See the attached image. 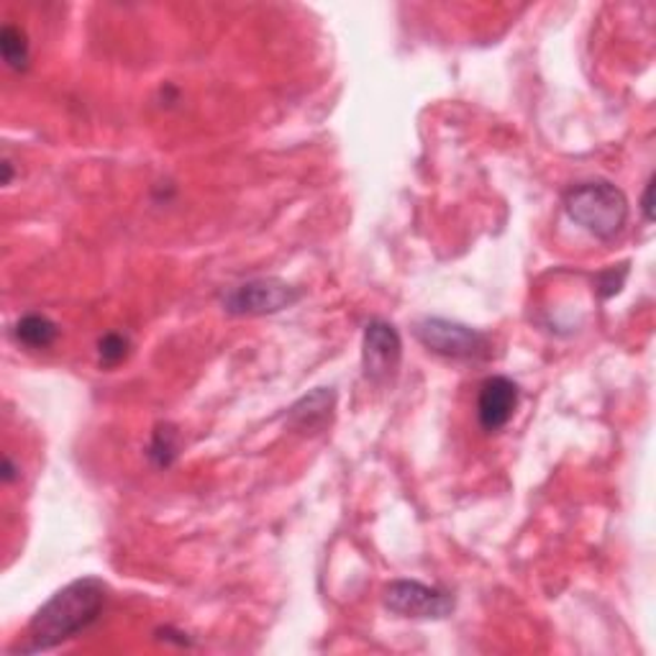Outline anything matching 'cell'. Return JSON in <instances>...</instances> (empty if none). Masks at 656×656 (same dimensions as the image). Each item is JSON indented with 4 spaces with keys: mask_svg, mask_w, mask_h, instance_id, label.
I'll use <instances>...</instances> for the list:
<instances>
[{
    "mask_svg": "<svg viewBox=\"0 0 656 656\" xmlns=\"http://www.w3.org/2000/svg\"><path fill=\"white\" fill-rule=\"evenodd\" d=\"M108 587L98 577H82L64 585L37 610L27 628V644L16 652L39 654L85 634L103 616Z\"/></svg>",
    "mask_w": 656,
    "mask_h": 656,
    "instance_id": "obj_1",
    "label": "cell"
},
{
    "mask_svg": "<svg viewBox=\"0 0 656 656\" xmlns=\"http://www.w3.org/2000/svg\"><path fill=\"white\" fill-rule=\"evenodd\" d=\"M564 211L587 234L601 242H613L626 229L628 198L608 180H589L579 182L564 195Z\"/></svg>",
    "mask_w": 656,
    "mask_h": 656,
    "instance_id": "obj_2",
    "label": "cell"
},
{
    "mask_svg": "<svg viewBox=\"0 0 656 656\" xmlns=\"http://www.w3.org/2000/svg\"><path fill=\"white\" fill-rule=\"evenodd\" d=\"M382 603L393 616L413 620H444L450 618L456 601L442 587L423 585L418 579H395L382 593Z\"/></svg>",
    "mask_w": 656,
    "mask_h": 656,
    "instance_id": "obj_3",
    "label": "cell"
},
{
    "mask_svg": "<svg viewBox=\"0 0 656 656\" xmlns=\"http://www.w3.org/2000/svg\"><path fill=\"white\" fill-rule=\"evenodd\" d=\"M303 297V290L287 285L285 280L277 277H260L249 280L244 285L231 287L223 295V311L231 315H268L280 313Z\"/></svg>",
    "mask_w": 656,
    "mask_h": 656,
    "instance_id": "obj_4",
    "label": "cell"
},
{
    "mask_svg": "<svg viewBox=\"0 0 656 656\" xmlns=\"http://www.w3.org/2000/svg\"><path fill=\"white\" fill-rule=\"evenodd\" d=\"M413 334L428 352L450 356V360H477L490 349L485 334L450 319H423L415 323Z\"/></svg>",
    "mask_w": 656,
    "mask_h": 656,
    "instance_id": "obj_5",
    "label": "cell"
},
{
    "mask_svg": "<svg viewBox=\"0 0 656 656\" xmlns=\"http://www.w3.org/2000/svg\"><path fill=\"white\" fill-rule=\"evenodd\" d=\"M403 362V339L387 321H372L364 329L362 339V367L364 377L375 385L395 380Z\"/></svg>",
    "mask_w": 656,
    "mask_h": 656,
    "instance_id": "obj_6",
    "label": "cell"
},
{
    "mask_svg": "<svg viewBox=\"0 0 656 656\" xmlns=\"http://www.w3.org/2000/svg\"><path fill=\"white\" fill-rule=\"evenodd\" d=\"M521 390L511 377L495 375L483 382L477 395V421L485 434H497L508 426L513 413L518 408Z\"/></svg>",
    "mask_w": 656,
    "mask_h": 656,
    "instance_id": "obj_7",
    "label": "cell"
},
{
    "mask_svg": "<svg viewBox=\"0 0 656 656\" xmlns=\"http://www.w3.org/2000/svg\"><path fill=\"white\" fill-rule=\"evenodd\" d=\"M334 408H336L334 387H315L313 393L303 395L301 401L287 411V418L297 431H319L334 418Z\"/></svg>",
    "mask_w": 656,
    "mask_h": 656,
    "instance_id": "obj_8",
    "label": "cell"
},
{
    "mask_svg": "<svg viewBox=\"0 0 656 656\" xmlns=\"http://www.w3.org/2000/svg\"><path fill=\"white\" fill-rule=\"evenodd\" d=\"M13 336L19 344H23L27 349H37L39 352V349H49L57 342V336H60V326H57L52 319H47V315L29 313L16 323Z\"/></svg>",
    "mask_w": 656,
    "mask_h": 656,
    "instance_id": "obj_9",
    "label": "cell"
},
{
    "mask_svg": "<svg viewBox=\"0 0 656 656\" xmlns=\"http://www.w3.org/2000/svg\"><path fill=\"white\" fill-rule=\"evenodd\" d=\"M0 54H3L6 64L13 72H27L31 60L27 31L13 27V23H6V27L0 29Z\"/></svg>",
    "mask_w": 656,
    "mask_h": 656,
    "instance_id": "obj_10",
    "label": "cell"
},
{
    "mask_svg": "<svg viewBox=\"0 0 656 656\" xmlns=\"http://www.w3.org/2000/svg\"><path fill=\"white\" fill-rule=\"evenodd\" d=\"M149 460L154 467L170 470L174 460L180 456V434L172 423H160L152 434V444H149Z\"/></svg>",
    "mask_w": 656,
    "mask_h": 656,
    "instance_id": "obj_11",
    "label": "cell"
},
{
    "mask_svg": "<svg viewBox=\"0 0 656 656\" xmlns=\"http://www.w3.org/2000/svg\"><path fill=\"white\" fill-rule=\"evenodd\" d=\"M127 354H129V339L123 334H115V331L105 334L101 342H98V356H101V364H105V367H115V364L127 360Z\"/></svg>",
    "mask_w": 656,
    "mask_h": 656,
    "instance_id": "obj_12",
    "label": "cell"
},
{
    "mask_svg": "<svg viewBox=\"0 0 656 656\" xmlns=\"http://www.w3.org/2000/svg\"><path fill=\"white\" fill-rule=\"evenodd\" d=\"M626 277H628V262H623V264H618V268H610V270L601 272V275H597V280H595V285H597V293H601L603 301H608V297L618 295L623 282H626Z\"/></svg>",
    "mask_w": 656,
    "mask_h": 656,
    "instance_id": "obj_13",
    "label": "cell"
},
{
    "mask_svg": "<svg viewBox=\"0 0 656 656\" xmlns=\"http://www.w3.org/2000/svg\"><path fill=\"white\" fill-rule=\"evenodd\" d=\"M652 193H654V178H649L646 182V190H644V198H642V211H644V219L646 221H654V205H652Z\"/></svg>",
    "mask_w": 656,
    "mask_h": 656,
    "instance_id": "obj_14",
    "label": "cell"
},
{
    "mask_svg": "<svg viewBox=\"0 0 656 656\" xmlns=\"http://www.w3.org/2000/svg\"><path fill=\"white\" fill-rule=\"evenodd\" d=\"M0 475H3V483L6 485L13 483V480H16V467H13V462L8 460V456L3 460V472H0Z\"/></svg>",
    "mask_w": 656,
    "mask_h": 656,
    "instance_id": "obj_15",
    "label": "cell"
}]
</instances>
